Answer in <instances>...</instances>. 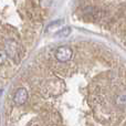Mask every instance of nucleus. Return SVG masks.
<instances>
[{"instance_id":"7ed1b4c3","label":"nucleus","mask_w":126,"mask_h":126,"mask_svg":"<svg viewBox=\"0 0 126 126\" xmlns=\"http://www.w3.org/2000/svg\"><path fill=\"white\" fill-rule=\"evenodd\" d=\"M6 51L8 53L9 57H11L13 60L16 58H19V47H18L17 42H15L13 40H8L6 42Z\"/></svg>"},{"instance_id":"0eeeda50","label":"nucleus","mask_w":126,"mask_h":126,"mask_svg":"<svg viewBox=\"0 0 126 126\" xmlns=\"http://www.w3.org/2000/svg\"><path fill=\"white\" fill-rule=\"evenodd\" d=\"M7 58H8V53H7V51L0 50V65L3 64V63L6 62Z\"/></svg>"},{"instance_id":"f257e3e1","label":"nucleus","mask_w":126,"mask_h":126,"mask_svg":"<svg viewBox=\"0 0 126 126\" xmlns=\"http://www.w3.org/2000/svg\"><path fill=\"white\" fill-rule=\"evenodd\" d=\"M72 55H73V51L67 46L60 47L57 50V52H55V58H57V60L62 63L70 61V60L72 59Z\"/></svg>"},{"instance_id":"39448f33","label":"nucleus","mask_w":126,"mask_h":126,"mask_svg":"<svg viewBox=\"0 0 126 126\" xmlns=\"http://www.w3.org/2000/svg\"><path fill=\"white\" fill-rule=\"evenodd\" d=\"M71 33V28L70 27H65V28L59 30V32L55 33V37H60V38H66L67 35H70Z\"/></svg>"},{"instance_id":"20e7f679","label":"nucleus","mask_w":126,"mask_h":126,"mask_svg":"<svg viewBox=\"0 0 126 126\" xmlns=\"http://www.w3.org/2000/svg\"><path fill=\"white\" fill-rule=\"evenodd\" d=\"M54 81H50V82L47 84V87H49V94L50 95H57L60 94L63 91V87L60 89V86H64V83L60 80H55V83H53Z\"/></svg>"},{"instance_id":"f03ea898","label":"nucleus","mask_w":126,"mask_h":126,"mask_svg":"<svg viewBox=\"0 0 126 126\" xmlns=\"http://www.w3.org/2000/svg\"><path fill=\"white\" fill-rule=\"evenodd\" d=\"M28 101V92L23 87H19L17 91L15 92L13 95V102L17 105H22Z\"/></svg>"},{"instance_id":"423d86ee","label":"nucleus","mask_w":126,"mask_h":126,"mask_svg":"<svg viewBox=\"0 0 126 126\" xmlns=\"http://www.w3.org/2000/svg\"><path fill=\"white\" fill-rule=\"evenodd\" d=\"M62 23H63V20H58V21H54L52 24H50V27L48 28V30H53V29H55V30H57L60 26H62Z\"/></svg>"}]
</instances>
